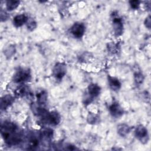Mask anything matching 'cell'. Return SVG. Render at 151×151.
<instances>
[{
  "label": "cell",
  "instance_id": "obj_1",
  "mask_svg": "<svg viewBox=\"0 0 151 151\" xmlns=\"http://www.w3.org/2000/svg\"><path fill=\"white\" fill-rule=\"evenodd\" d=\"M1 132L3 139L9 146L18 145L22 140V134L18 126L13 122L5 121L2 123Z\"/></svg>",
  "mask_w": 151,
  "mask_h": 151
},
{
  "label": "cell",
  "instance_id": "obj_2",
  "mask_svg": "<svg viewBox=\"0 0 151 151\" xmlns=\"http://www.w3.org/2000/svg\"><path fill=\"white\" fill-rule=\"evenodd\" d=\"M31 72L28 68H19L14 74L12 80L16 83H23L31 79Z\"/></svg>",
  "mask_w": 151,
  "mask_h": 151
},
{
  "label": "cell",
  "instance_id": "obj_3",
  "mask_svg": "<svg viewBox=\"0 0 151 151\" xmlns=\"http://www.w3.org/2000/svg\"><path fill=\"white\" fill-rule=\"evenodd\" d=\"M87 91L88 97L85 99V104H90L94 98L97 97L100 93L101 88L97 84L92 83L88 86Z\"/></svg>",
  "mask_w": 151,
  "mask_h": 151
},
{
  "label": "cell",
  "instance_id": "obj_4",
  "mask_svg": "<svg viewBox=\"0 0 151 151\" xmlns=\"http://www.w3.org/2000/svg\"><path fill=\"white\" fill-rule=\"evenodd\" d=\"M112 23L113 28L114 29V34L118 37L122 34L123 31V23L122 19L119 17L117 14H114V12H113L112 14Z\"/></svg>",
  "mask_w": 151,
  "mask_h": 151
},
{
  "label": "cell",
  "instance_id": "obj_5",
  "mask_svg": "<svg viewBox=\"0 0 151 151\" xmlns=\"http://www.w3.org/2000/svg\"><path fill=\"white\" fill-rule=\"evenodd\" d=\"M135 136L142 143H146L149 140V135L147 129L143 125H139L134 131Z\"/></svg>",
  "mask_w": 151,
  "mask_h": 151
},
{
  "label": "cell",
  "instance_id": "obj_6",
  "mask_svg": "<svg viewBox=\"0 0 151 151\" xmlns=\"http://www.w3.org/2000/svg\"><path fill=\"white\" fill-rule=\"evenodd\" d=\"M86 31V27L83 23L81 22H76L71 27V33L73 35L77 38H81Z\"/></svg>",
  "mask_w": 151,
  "mask_h": 151
},
{
  "label": "cell",
  "instance_id": "obj_7",
  "mask_svg": "<svg viewBox=\"0 0 151 151\" xmlns=\"http://www.w3.org/2000/svg\"><path fill=\"white\" fill-rule=\"evenodd\" d=\"M53 76L57 80H61L67 72L66 66L64 63H58L53 68Z\"/></svg>",
  "mask_w": 151,
  "mask_h": 151
},
{
  "label": "cell",
  "instance_id": "obj_8",
  "mask_svg": "<svg viewBox=\"0 0 151 151\" xmlns=\"http://www.w3.org/2000/svg\"><path fill=\"white\" fill-rule=\"evenodd\" d=\"M109 110L110 114L115 117L119 118L121 117L124 113L123 109L122 106L117 102H113L109 107Z\"/></svg>",
  "mask_w": 151,
  "mask_h": 151
},
{
  "label": "cell",
  "instance_id": "obj_9",
  "mask_svg": "<svg viewBox=\"0 0 151 151\" xmlns=\"http://www.w3.org/2000/svg\"><path fill=\"white\" fill-rule=\"evenodd\" d=\"M28 21L27 16L24 14L17 15L14 17L13 24L15 27H20Z\"/></svg>",
  "mask_w": 151,
  "mask_h": 151
},
{
  "label": "cell",
  "instance_id": "obj_10",
  "mask_svg": "<svg viewBox=\"0 0 151 151\" xmlns=\"http://www.w3.org/2000/svg\"><path fill=\"white\" fill-rule=\"evenodd\" d=\"M14 101V98L9 95L6 94L4 96L1 100V110H5L10 106Z\"/></svg>",
  "mask_w": 151,
  "mask_h": 151
},
{
  "label": "cell",
  "instance_id": "obj_11",
  "mask_svg": "<svg viewBox=\"0 0 151 151\" xmlns=\"http://www.w3.org/2000/svg\"><path fill=\"white\" fill-rule=\"evenodd\" d=\"M108 83L110 88L113 91H117L121 87V83L119 79L114 77L108 76Z\"/></svg>",
  "mask_w": 151,
  "mask_h": 151
},
{
  "label": "cell",
  "instance_id": "obj_12",
  "mask_svg": "<svg viewBox=\"0 0 151 151\" xmlns=\"http://www.w3.org/2000/svg\"><path fill=\"white\" fill-rule=\"evenodd\" d=\"M130 127L126 124H121L117 126V133L121 136H124L130 132Z\"/></svg>",
  "mask_w": 151,
  "mask_h": 151
},
{
  "label": "cell",
  "instance_id": "obj_13",
  "mask_svg": "<svg viewBox=\"0 0 151 151\" xmlns=\"http://www.w3.org/2000/svg\"><path fill=\"white\" fill-rule=\"evenodd\" d=\"M29 93V90L28 87L25 86H21L18 87L16 90V95L19 97H24L28 95Z\"/></svg>",
  "mask_w": 151,
  "mask_h": 151
},
{
  "label": "cell",
  "instance_id": "obj_14",
  "mask_svg": "<svg viewBox=\"0 0 151 151\" xmlns=\"http://www.w3.org/2000/svg\"><path fill=\"white\" fill-rule=\"evenodd\" d=\"M20 1H6V8L8 11L15 10L19 5Z\"/></svg>",
  "mask_w": 151,
  "mask_h": 151
},
{
  "label": "cell",
  "instance_id": "obj_15",
  "mask_svg": "<svg viewBox=\"0 0 151 151\" xmlns=\"http://www.w3.org/2000/svg\"><path fill=\"white\" fill-rule=\"evenodd\" d=\"M37 101L40 104H44L47 99V94L45 91H41L37 94Z\"/></svg>",
  "mask_w": 151,
  "mask_h": 151
},
{
  "label": "cell",
  "instance_id": "obj_16",
  "mask_svg": "<svg viewBox=\"0 0 151 151\" xmlns=\"http://www.w3.org/2000/svg\"><path fill=\"white\" fill-rule=\"evenodd\" d=\"M28 144V146L31 149H34V147H36L37 146H38L39 144V140L38 138L36 137V136L32 135L29 138Z\"/></svg>",
  "mask_w": 151,
  "mask_h": 151
},
{
  "label": "cell",
  "instance_id": "obj_17",
  "mask_svg": "<svg viewBox=\"0 0 151 151\" xmlns=\"http://www.w3.org/2000/svg\"><path fill=\"white\" fill-rule=\"evenodd\" d=\"M134 81L137 84H140L144 80V77L143 74L140 72H136V73H134Z\"/></svg>",
  "mask_w": 151,
  "mask_h": 151
},
{
  "label": "cell",
  "instance_id": "obj_18",
  "mask_svg": "<svg viewBox=\"0 0 151 151\" xmlns=\"http://www.w3.org/2000/svg\"><path fill=\"white\" fill-rule=\"evenodd\" d=\"M140 2L137 0L129 1V4H130L131 8L134 9H137L139 8V7L140 6Z\"/></svg>",
  "mask_w": 151,
  "mask_h": 151
},
{
  "label": "cell",
  "instance_id": "obj_19",
  "mask_svg": "<svg viewBox=\"0 0 151 151\" xmlns=\"http://www.w3.org/2000/svg\"><path fill=\"white\" fill-rule=\"evenodd\" d=\"M97 117H96V116L95 114H91L89 115L88 117V122L89 123H92V124H94L95 123L97 122Z\"/></svg>",
  "mask_w": 151,
  "mask_h": 151
},
{
  "label": "cell",
  "instance_id": "obj_20",
  "mask_svg": "<svg viewBox=\"0 0 151 151\" xmlns=\"http://www.w3.org/2000/svg\"><path fill=\"white\" fill-rule=\"evenodd\" d=\"M27 27L29 29L33 30L36 27V22L33 21L28 22V23L27 24Z\"/></svg>",
  "mask_w": 151,
  "mask_h": 151
},
{
  "label": "cell",
  "instance_id": "obj_21",
  "mask_svg": "<svg viewBox=\"0 0 151 151\" xmlns=\"http://www.w3.org/2000/svg\"><path fill=\"white\" fill-rule=\"evenodd\" d=\"M145 25H146V27L147 28H148L149 29H150V16H149L148 17H147L145 21Z\"/></svg>",
  "mask_w": 151,
  "mask_h": 151
}]
</instances>
